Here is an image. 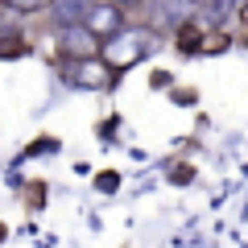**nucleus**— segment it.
<instances>
[{
	"label": "nucleus",
	"instance_id": "1",
	"mask_svg": "<svg viewBox=\"0 0 248 248\" xmlns=\"http://www.w3.org/2000/svg\"><path fill=\"white\" fill-rule=\"evenodd\" d=\"M157 46H161L157 29H145V25L128 29V25H124L120 33H112L108 42H99V62L116 75V71H128V66L145 62L149 54H157Z\"/></svg>",
	"mask_w": 248,
	"mask_h": 248
},
{
	"label": "nucleus",
	"instance_id": "2",
	"mask_svg": "<svg viewBox=\"0 0 248 248\" xmlns=\"http://www.w3.org/2000/svg\"><path fill=\"white\" fill-rule=\"evenodd\" d=\"M116 75L108 71L99 58H79V62H62V83L66 87H79V91H104L112 87Z\"/></svg>",
	"mask_w": 248,
	"mask_h": 248
},
{
	"label": "nucleus",
	"instance_id": "3",
	"mask_svg": "<svg viewBox=\"0 0 248 248\" xmlns=\"http://www.w3.org/2000/svg\"><path fill=\"white\" fill-rule=\"evenodd\" d=\"M58 54H62V62L99 58V37L87 25H66V29H58Z\"/></svg>",
	"mask_w": 248,
	"mask_h": 248
},
{
	"label": "nucleus",
	"instance_id": "4",
	"mask_svg": "<svg viewBox=\"0 0 248 248\" xmlns=\"http://www.w3.org/2000/svg\"><path fill=\"white\" fill-rule=\"evenodd\" d=\"M83 25H87L99 42H108L112 33H120V29H124V13L112 9V4H91L87 17H83Z\"/></svg>",
	"mask_w": 248,
	"mask_h": 248
},
{
	"label": "nucleus",
	"instance_id": "5",
	"mask_svg": "<svg viewBox=\"0 0 248 248\" xmlns=\"http://www.w3.org/2000/svg\"><path fill=\"white\" fill-rule=\"evenodd\" d=\"M87 9H91V0H54V4H50V17H54V25H58V29H66V25H83Z\"/></svg>",
	"mask_w": 248,
	"mask_h": 248
},
{
	"label": "nucleus",
	"instance_id": "6",
	"mask_svg": "<svg viewBox=\"0 0 248 248\" xmlns=\"http://www.w3.org/2000/svg\"><path fill=\"white\" fill-rule=\"evenodd\" d=\"M178 50L182 54L203 50V29H199V21H182V25H178Z\"/></svg>",
	"mask_w": 248,
	"mask_h": 248
},
{
	"label": "nucleus",
	"instance_id": "7",
	"mask_svg": "<svg viewBox=\"0 0 248 248\" xmlns=\"http://www.w3.org/2000/svg\"><path fill=\"white\" fill-rule=\"evenodd\" d=\"M9 13H17V17H33V13H50L54 0H0Z\"/></svg>",
	"mask_w": 248,
	"mask_h": 248
},
{
	"label": "nucleus",
	"instance_id": "8",
	"mask_svg": "<svg viewBox=\"0 0 248 248\" xmlns=\"http://www.w3.org/2000/svg\"><path fill=\"white\" fill-rule=\"evenodd\" d=\"M25 54V37L21 33H0V58H17Z\"/></svg>",
	"mask_w": 248,
	"mask_h": 248
},
{
	"label": "nucleus",
	"instance_id": "9",
	"mask_svg": "<svg viewBox=\"0 0 248 248\" xmlns=\"http://www.w3.org/2000/svg\"><path fill=\"white\" fill-rule=\"evenodd\" d=\"M95 190H104V195H116V190H120V174H112V170H104V174L95 178Z\"/></svg>",
	"mask_w": 248,
	"mask_h": 248
},
{
	"label": "nucleus",
	"instance_id": "10",
	"mask_svg": "<svg viewBox=\"0 0 248 248\" xmlns=\"http://www.w3.org/2000/svg\"><path fill=\"white\" fill-rule=\"evenodd\" d=\"M104 4H112V9H120V13H124V9H137L141 0H104Z\"/></svg>",
	"mask_w": 248,
	"mask_h": 248
},
{
	"label": "nucleus",
	"instance_id": "11",
	"mask_svg": "<svg viewBox=\"0 0 248 248\" xmlns=\"http://www.w3.org/2000/svg\"><path fill=\"white\" fill-rule=\"evenodd\" d=\"M228 9L232 13H248V0H228Z\"/></svg>",
	"mask_w": 248,
	"mask_h": 248
}]
</instances>
